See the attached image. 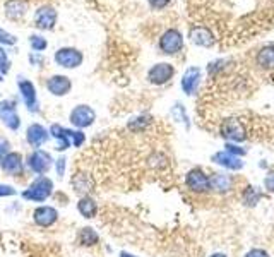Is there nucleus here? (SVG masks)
I'll return each mask as SVG.
<instances>
[{
	"label": "nucleus",
	"instance_id": "1",
	"mask_svg": "<svg viewBox=\"0 0 274 257\" xmlns=\"http://www.w3.org/2000/svg\"><path fill=\"white\" fill-rule=\"evenodd\" d=\"M53 190H55V183H53L52 178L47 177V175H38V177L23 190L21 197L26 202L45 204L53 195Z\"/></svg>",
	"mask_w": 274,
	"mask_h": 257
},
{
	"label": "nucleus",
	"instance_id": "2",
	"mask_svg": "<svg viewBox=\"0 0 274 257\" xmlns=\"http://www.w3.org/2000/svg\"><path fill=\"white\" fill-rule=\"evenodd\" d=\"M55 160L52 158V154L45 149H33V153L28 154L26 158V170H30L31 173L38 175H47L52 170Z\"/></svg>",
	"mask_w": 274,
	"mask_h": 257
},
{
	"label": "nucleus",
	"instance_id": "3",
	"mask_svg": "<svg viewBox=\"0 0 274 257\" xmlns=\"http://www.w3.org/2000/svg\"><path fill=\"white\" fill-rule=\"evenodd\" d=\"M183 35L180 33L177 28H170L159 36V42H158V47L161 50V54L165 55H177L180 52L183 50Z\"/></svg>",
	"mask_w": 274,
	"mask_h": 257
},
{
	"label": "nucleus",
	"instance_id": "4",
	"mask_svg": "<svg viewBox=\"0 0 274 257\" xmlns=\"http://www.w3.org/2000/svg\"><path fill=\"white\" fill-rule=\"evenodd\" d=\"M69 122H71L72 127L79 130L88 129L96 122V112L89 105H77L69 113Z\"/></svg>",
	"mask_w": 274,
	"mask_h": 257
},
{
	"label": "nucleus",
	"instance_id": "5",
	"mask_svg": "<svg viewBox=\"0 0 274 257\" xmlns=\"http://www.w3.org/2000/svg\"><path fill=\"white\" fill-rule=\"evenodd\" d=\"M219 132L226 142H243L247 139V129L238 118H224L219 125Z\"/></svg>",
	"mask_w": 274,
	"mask_h": 257
},
{
	"label": "nucleus",
	"instance_id": "6",
	"mask_svg": "<svg viewBox=\"0 0 274 257\" xmlns=\"http://www.w3.org/2000/svg\"><path fill=\"white\" fill-rule=\"evenodd\" d=\"M0 170L7 177H23L24 171H26V160H24L19 151H11L0 161Z\"/></svg>",
	"mask_w": 274,
	"mask_h": 257
},
{
	"label": "nucleus",
	"instance_id": "7",
	"mask_svg": "<svg viewBox=\"0 0 274 257\" xmlns=\"http://www.w3.org/2000/svg\"><path fill=\"white\" fill-rule=\"evenodd\" d=\"M53 60L59 67H64V69H77L84 60V55L81 50L77 48H72V47H64V48H59L53 55Z\"/></svg>",
	"mask_w": 274,
	"mask_h": 257
},
{
	"label": "nucleus",
	"instance_id": "8",
	"mask_svg": "<svg viewBox=\"0 0 274 257\" xmlns=\"http://www.w3.org/2000/svg\"><path fill=\"white\" fill-rule=\"evenodd\" d=\"M0 122L12 132H18L19 127H21V117L18 113L14 100L0 101Z\"/></svg>",
	"mask_w": 274,
	"mask_h": 257
},
{
	"label": "nucleus",
	"instance_id": "9",
	"mask_svg": "<svg viewBox=\"0 0 274 257\" xmlns=\"http://www.w3.org/2000/svg\"><path fill=\"white\" fill-rule=\"evenodd\" d=\"M175 76V67L170 62H158L148 71V81L154 86L168 84Z\"/></svg>",
	"mask_w": 274,
	"mask_h": 257
},
{
	"label": "nucleus",
	"instance_id": "10",
	"mask_svg": "<svg viewBox=\"0 0 274 257\" xmlns=\"http://www.w3.org/2000/svg\"><path fill=\"white\" fill-rule=\"evenodd\" d=\"M200 81H202V69L199 65H190L185 69L182 79H180V86H182V91L187 96H194L197 93Z\"/></svg>",
	"mask_w": 274,
	"mask_h": 257
},
{
	"label": "nucleus",
	"instance_id": "11",
	"mask_svg": "<svg viewBox=\"0 0 274 257\" xmlns=\"http://www.w3.org/2000/svg\"><path fill=\"white\" fill-rule=\"evenodd\" d=\"M33 221L40 228H50L59 221V209L50 204H40L33 211Z\"/></svg>",
	"mask_w": 274,
	"mask_h": 257
},
{
	"label": "nucleus",
	"instance_id": "12",
	"mask_svg": "<svg viewBox=\"0 0 274 257\" xmlns=\"http://www.w3.org/2000/svg\"><path fill=\"white\" fill-rule=\"evenodd\" d=\"M189 40H190V43H194L195 47H200V48H212L216 43L214 33H212L207 26H202V24H194V26H190Z\"/></svg>",
	"mask_w": 274,
	"mask_h": 257
},
{
	"label": "nucleus",
	"instance_id": "13",
	"mask_svg": "<svg viewBox=\"0 0 274 257\" xmlns=\"http://www.w3.org/2000/svg\"><path fill=\"white\" fill-rule=\"evenodd\" d=\"M185 185L190 192L206 194L209 190V175H206L200 168H192L185 177Z\"/></svg>",
	"mask_w": 274,
	"mask_h": 257
},
{
	"label": "nucleus",
	"instance_id": "14",
	"mask_svg": "<svg viewBox=\"0 0 274 257\" xmlns=\"http://www.w3.org/2000/svg\"><path fill=\"white\" fill-rule=\"evenodd\" d=\"M18 88L21 93V98L26 105V108L31 113H38L40 112V103H38V95H36V88L30 79H19L18 81Z\"/></svg>",
	"mask_w": 274,
	"mask_h": 257
},
{
	"label": "nucleus",
	"instance_id": "15",
	"mask_svg": "<svg viewBox=\"0 0 274 257\" xmlns=\"http://www.w3.org/2000/svg\"><path fill=\"white\" fill-rule=\"evenodd\" d=\"M50 132L48 129H45L42 124H30L26 129V142L31 146L33 149H42V146L47 144L50 141Z\"/></svg>",
	"mask_w": 274,
	"mask_h": 257
},
{
	"label": "nucleus",
	"instance_id": "16",
	"mask_svg": "<svg viewBox=\"0 0 274 257\" xmlns=\"http://www.w3.org/2000/svg\"><path fill=\"white\" fill-rule=\"evenodd\" d=\"M47 89L53 96H67L72 89V81L64 74H55L47 79Z\"/></svg>",
	"mask_w": 274,
	"mask_h": 257
},
{
	"label": "nucleus",
	"instance_id": "17",
	"mask_svg": "<svg viewBox=\"0 0 274 257\" xmlns=\"http://www.w3.org/2000/svg\"><path fill=\"white\" fill-rule=\"evenodd\" d=\"M57 23V11L50 6H43L36 11L35 14V26L38 30H45V31H50L55 28Z\"/></svg>",
	"mask_w": 274,
	"mask_h": 257
},
{
	"label": "nucleus",
	"instance_id": "18",
	"mask_svg": "<svg viewBox=\"0 0 274 257\" xmlns=\"http://www.w3.org/2000/svg\"><path fill=\"white\" fill-rule=\"evenodd\" d=\"M211 160L214 161L216 165L223 166V168H226V170H240V168H243L242 158L233 156V154L226 153V151H219V153L212 154Z\"/></svg>",
	"mask_w": 274,
	"mask_h": 257
},
{
	"label": "nucleus",
	"instance_id": "19",
	"mask_svg": "<svg viewBox=\"0 0 274 257\" xmlns=\"http://www.w3.org/2000/svg\"><path fill=\"white\" fill-rule=\"evenodd\" d=\"M233 187V180L226 173H212L209 177V190H214L218 194L230 192Z\"/></svg>",
	"mask_w": 274,
	"mask_h": 257
},
{
	"label": "nucleus",
	"instance_id": "20",
	"mask_svg": "<svg viewBox=\"0 0 274 257\" xmlns=\"http://www.w3.org/2000/svg\"><path fill=\"white\" fill-rule=\"evenodd\" d=\"M255 64L264 71H274V43L265 45L257 52Z\"/></svg>",
	"mask_w": 274,
	"mask_h": 257
},
{
	"label": "nucleus",
	"instance_id": "21",
	"mask_svg": "<svg viewBox=\"0 0 274 257\" xmlns=\"http://www.w3.org/2000/svg\"><path fill=\"white\" fill-rule=\"evenodd\" d=\"M77 211L79 214L86 219H93L98 214V202L91 195H81L79 201H77Z\"/></svg>",
	"mask_w": 274,
	"mask_h": 257
},
{
	"label": "nucleus",
	"instance_id": "22",
	"mask_svg": "<svg viewBox=\"0 0 274 257\" xmlns=\"http://www.w3.org/2000/svg\"><path fill=\"white\" fill-rule=\"evenodd\" d=\"M28 11V4L24 0H9L6 4V16L12 21H19V19L24 18Z\"/></svg>",
	"mask_w": 274,
	"mask_h": 257
},
{
	"label": "nucleus",
	"instance_id": "23",
	"mask_svg": "<svg viewBox=\"0 0 274 257\" xmlns=\"http://www.w3.org/2000/svg\"><path fill=\"white\" fill-rule=\"evenodd\" d=\"M77 240H79V243L83 247H95V245H98V242H100V235H98V231L95 228L84 226V228H81Z\"/></svg>",
	"mask_w": 274,
	"mask_h": 257
},
{
	"label": "nucleus",
	"instance_id": "24",
	"mask_svg": "<svg viewBox=\"0 0 274 257\" xmlns=\"http://www.w3.org/2000/svg\"><path fill=\"white\" fill-rule=\"evenodd\" d=\"M71 183L74 185L76 192L81 195H89V192H91V189H93V182L89 180V177H86L84 173H77Z\"/></svg>",
	"mask_w": 274,
	"mask_h": 257
},
{
	"label": "nucleus",
	"instance_id": "25",
	"mask_svg": "<svg viewBox=\"0 0 274 257\" xmlns=\"http://www.w3.org/2000/svg\"><path fill=\"white\" fill-rule=\"evenodd\" d=\"M151 120H153V118L149 115H139L129 122V129L134 130V132H141V130H144L146 127H149Z\"/></svg>",
	"mask_w": 274,
	"mask_h": 257
},
{
	"label": "nucleus",
	"instance_id": "26",
	"mask_svg": "<svg viewBox=\"0 0 274 257\" xmlns=\"http://www.w3.org/2000/svg\"><path fill=\"white\" fill-rule=\"evenodd\" d=\"M259 201H260L259 190H255V187H252V185L245 187V190H243V202H245V206L253 207Z\"/></svg>",
	"mask_w": 274,
	"mask_h": 257
},
{
	"label": "nucleus",
	"instance_id": "27",
	"mask_svg": "<svg viewBox=\"0 0 274 257\" xmlns=\"http://www.w3.org/2000/svg\"><path fill=\"white\" fill-rule=\"evenodd\" d=\"M69 139L74 148H81L86 142V134L79 129H69Z\"/></svg>",
	"mask_w": 274,
	"mask_h": 257
},
{
	"label": "nucleus",
	"instance_id": "28",
	"mask_svg": "<svg viewBox=\"0 0 274 257\" xmlns=\"http://www.w3.org/2000/svg\"><path fill=\"white\" fill-rule=\"evenodd\" d=\"M171 115H173V118H178V120H182L183 124H185V127H187V129H190L189 117H187L185 108H183V105H182V103H175V107L171 108Z\"/></svg>",
	"mask_w": 274,
	"mask_h": 257
},
{
	"label": "nucleus",
	"instance_id": "29",
	"mask_svg": "<svg viewBox=\"0 0 274 257\" xmlns=\"http://www.w3.org/2000/svg\"><path fill=\"white\" fill-rule=\"evenodd\" d=\"M30 45H31V48L35 52H43L45 48L48 47V42L45 38H42V36H38V35H31L30 36Z\"/></svg>",
	"mask_w": 274,
	"mask_h": 257
},
{
	"label": "nucleus",
	"instance_id": "30",
	"mask_svg": "<svg viewBox=\"0 0 274 257\" xmlns=\"http://www.w3.org/2000/svg\"><path fill=\"white\" fill-rule=\"evenodd\" d=\"M224 148H226L224 151H226V153H230V154H233V156L242 158V156L247 154V149H243L242 146H238L236 142H226V144H224Z\"/></svg>",
	"mask_w": 274,
	"mask_h": 257
},
{
	"label": "nucleus",
	"instance_id": "31",
	"mask_svg": "<svg viewBox=\"0 0 274 257\" xmlns=\"http://www.w3.org/2000/svg\"><path fill=\"white\" fill-rule=\"evenodd\" d=\"M53 166H55V173L59 178H64L65 177V168H67V158L65 156H60L59 160H55L53 163Z\"/></svg>",
	"mask_w": 274,
	"mask_h": 257
},
{
	"label": "nucleus",
	"instance_id": "32",
	"mask_svg": "<svg viewBox=\"0 0 274 257\" xmlns=\"http://www.w3.org/2000/svg\"><path fill=\"white\" fill-rule=\"evenodd\" d=\"M18 194V189H14L9 183H0V199L2 197H14Z\"/></svg>",
	"mask_w": 274,
	"mask_h": 257
},
{
	"label": "nucleus",
	"instance_id": "33",
	"mask_svg": "<svg viewBox=\"0 0 274 257\" xmlns=\"http://www.w3.org/2000/svg\"><path fill=\"white\" fill-rule=\"evenodd\" d=\"M11 142L7 137H4V136H0V161L4 160V156H6L7 153H11Z\"/></svg>",
	"mask_w": 274,
	"mask_h": 257
},
{
	"label": "nucleus",
	"instance_id": "34",
	"mask_svg": "<svg viewBox=\"0 0 274 257\" xmlns=\"http://www.w3.org/2000/svg\"><path fill=\"white\" fill-rule=\"evenodd\" d=\"M16 36H12L11 33H7V31H4L2 28H0V43L2 45H16Z\"/></svg>",
	"mask_w": 274,
	"mask_h": 257
},
{
	"label": "nucleus",
	"instance_id": "35",
	"mask_svg": "<svg viewBox=\"0 0 274 257\" xmlns=\"http://www.w3.org/2000/svg\"><path fill=\"white\" fill-rule=\"evenodd\" d=\"M170 2H171V0H148L149 7H151V9H154V11L165 9V7L170 6Z\"/></svg>",
	"mask_w": 274,
	"mask_h": 257
},
{
	"label": "nucleus",
	"instance_id": "36",
	"mask_svg": "<svg viewBox=\"0 0 274 257\" xmlns=\"http://www.w3.org/2000/svg\"><path fill=\"white\" fill-rule=\"evenodd\" d=\"M9 67H11V62H9V59H7V54L0 48V72L6 74V72L9 71Z\"/></svg>",
	"mask_w": 274,
	"mask_h": 257
},
{
	"label": "nucleus",
	"instance_id": "37",
	"mask_svg": "<svg viewBox=\"0 0 274 257\" xmlns=\"http://www.w3.org/2000/svg\"><path fill=\"white\" fill-rule=\"evenodd\" d=\"M224 64H226V60H216V62H211L209 67H207V71H209V74L212 76V74H216L219 69H223Z\"/></svg>",
	"mask_w": 274,
	"mask_h": 257
},
{
	"label": "nucleus",
	"instance_id": "38",
	"mask_svg": "<svg viewBox=\"0 0 274 257\" xmlns=\"http://www.w3.org/2000/svg\"><path fill=\"white\" fill-rule=\"evenodd\" d=\"M264 187H265V190H267V192L274 194V171H272V173H269L267 177L264 178Z\"/></svg>",
	"mask_w": 274,
	"mask_h": 257
},
{
	"label": "nucleus",
	"instance_id": "39",
	"mask_svg": "<svg viewBox=\"0 0 274 257\" xmlns=\"http://www.w3.org/2000/svg\"><path fill=\"white\" fill-rule=\"evenodd\" d=\"M243 257H269V254L264 248H252V250H248Z\"/></svg>",
	"mask_w": 274,
	"mask_h": 257
},
{
	"label": "nucleus",
	"instance_id": "40",
	"mask_svg": "<svg viewBox=\"0 0 274 257\" xmlns=\"http://www.w3.org/2000/svg\"><path fill=\"white\" fill-rule=\"evenodd\" d=\"M120 257H137V255H134V254H129V252H120Z\"/></svg>",
	"mask_w": 274,
	"mask_h": 257
},
{
	"label": "nucleus",
	"instance_id": "41",
	"mask_svg": "<svg viewBox=\"0 0 274 257\" xmlns=\"http://www.w3.org/2000/svg\"><path fill=\"white\" fill-rule=\"evenodd\" d=\"M209 257H228V255L226 254H221V252H216V254H212Z\"/></svg>",
	"mask_w": 274,
	"mask_h": 257
},
{
	"label": "nucleus",
	"instance_id": "42",
	"mask_svg": "<svg viewBox=\"0 0 274 257\" xmlns=\"http://www.w3.org/2000/svg\"><path fill=\"white\" fill-rule=\"evenodd\" d=\"M0 81H2V77H0Z\"/></svg>",
	"mask_w": 274,
	"mask_h": 257
}]
</instances>
